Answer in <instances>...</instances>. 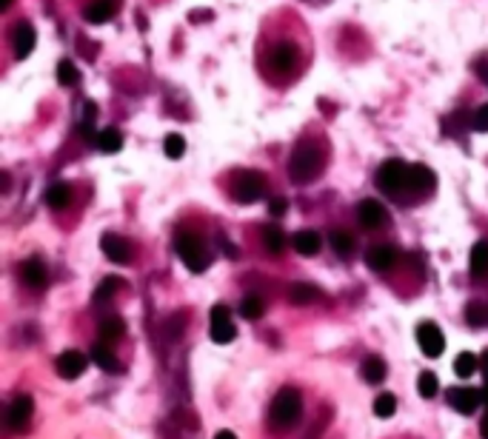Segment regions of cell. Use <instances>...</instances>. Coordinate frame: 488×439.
Segmentation results:
<instances>
[{
	"label": "cell",
	"mask_w": 488,
	"mask_h": 439,
	"mask_svg": "<svg viewBox=\"0 0 488 439\" xmlns=\"http://www.w3.org/2000/svg\"><path fill=\"white\" fill-rule=\"evenodd\" d=\"M300 414H303V397L297 388H280L274 402H271V411H268V422L274 431H288L300 422Z\"/></svg>",
	"instance_id": "obj_1"
},
{
	"label": "cell",
	"mask_w": 488,
	"mask_h": 439,
	"mask_svg": "<svg viewBox=\"0 0 488 439\" xmlns=\"http://www.w3.org/2000/svg\"><path fill=\"white\" fill-rule=\"evenodd\" d=\"M323 166V152L317 143H300L288 160V177L295 183H312Z\"/></svg>",
	"instance_id": "obj_2"
},
{
	"label": "cell",
	"mask_w": 488,
	"mask_h": 439,
	"mask_svg": "<svg viewBox=\"0 0 488 439\" xmlns=\"http://www.w3.org/2000/svg\"><path fill=\"white\" fill-rule=\"evenodd\" d=\"M174 251L194 274H200V271L209 268V254H206V246H203V240L198 234H180L174 240Z\"/></svg>",
	"instance_id": "obj_3"
},
{
	"label": "cell",
	"mask_w": 488,
	"mask_h": 439,
	"mask_svg": "<svg viewBox=\"0 0 488 439\" xmlns=\"http://www.w3.org/2000/svg\"><path fill=\"white\" fill-rule=\"evenodd\" d=\"M374 183L382 194H400L403 188H409V166L403 160H385L377 169Z\"/></svg>",
	"instance_id": "obj_4"
},
{
	"label": "cell",
	"mask_w": 488,
	"mask_h": 439,
	"mask_svg": "<svg viewBox=\"0 0 488 439\" xmlns=\"http://www.w3.org/2000/svg\"><path fill=\"white\" fill-rule=\"evenodd\" d=\"M232 194L237 197V203H257L266 194V180L260 171H237L234 183H232Z\"/></svg>",
	"instance_id": "obj_5"
},
{
	"label": "cell",
	"mask_w": 488,
	"mask_h": 439,
	"mask_svg": "<svg viewBox=\"0 0 488 439\" xmlns=\"http://www.w3.org/2000/svg\"><path fill=\"white\" fill-rule=\"evenodd\" d=\"M417 346L426 357H440L446 351V337L434 322H420L417 325Z\"/></svg>",
	"instance_id": "obj_6"
},
{
	"label": "cell",
	"mask_w": 488,
	"mask_h": 439,
	"mask_svg": "<svg viewBox=\"0 0 488 439\" xmlns=\"http://www.w3.org/2000/svg\"><path fill=\"white\" fill-rule=\"evenodd\" d=\"M446 399H448V405H451L457 414L471 416V414L482 405V391L468 388V385H460V388H451V391L446 394Z\"/></svg>",
	"instance_id": "obj_7"
},
{
	"label": "cell",
	"mask_w": 488,
	"mask_h": 439,
	"mask_svg": "<svg viewBox=\"0 0 488 439\" xmlns=\"http://www.w3.org/2000/svg\"><path fill=\"white\" fill-rule=\"evenodd\" d=\"M234 337H237V328H234V322L229 317V308L226 305H215L212 308V340L217 346H226Z\"/></svg>",
	"instance_id": "obj_8"
},
{
	"label": "cell",
	"mask_w": 488,
	"mask_h": 439,
	"mask_svg": "<svg viewBox=\"0 0 488 439\" xmlns=\"http://www.w3.org/2000/svg\"><path fill=\"white\" fill-rule=\"evenodd\" d=\"M86 365H89V357L80 354V351H63L57 357V363H55V368H57V374L63 380H77L86 371Z\"/></svg>",
	"instance_id": "obj_9"
},
{
	"label": "cell",
	"mask_w": 488,
	"mask_h": 439,
	"mask_svg": "<svg viewBox=\"0 0 488 439\" xmlns=\"http://www.w3.org/2000/svg\"><path fill=\"white\" fill-rule=\"evenodd\" d=\"M357 219H360V226L368 229V232L380 229V226L385 223V208H382V203H377V200H363V203L357 205Z\"/></svg>",
	"instance_id": "obj_10"
},
{
	"label": "cell",
	"mask_w": 488,
	"mask_h": 439,
	"mask_svg": "<svg viewBox=\"0 0 488 439\" xmlns=\"http://www.w3.org/2000/svg\"><path fill=\"white\" fill-rule=\"evenodd\" d=\"M268 63H271V69L277 74H288L291 69L297 66V49L291 43H277L271 49V55H268Z\"/></svg>",
	"instance_id": "obj_11"
},
{
	"label": "cell",
	"mask_w": 488,
	"mask_h": 439,
	"mask_svg": "<svg viewBox=\"0 0 488 439\" xmlns=\"http://www.w3.org/2000/svg\"><path fill=\"white\" fill-rule=\"evenodd\" d=\"M32 414H35V399H32L29 394L18 397V399L9 405V428H12V431H23V428L29 425Z\"/></svg>",
	"instance_id": "obj_12"
},
{
	"label": "cell",
	"mask_w": 488,
	"mask_h": 439,
	"mask_svg": "<svg viewBox=\"0 0 488 439\" xmlns=\"http://www.w3.org/2000/svg\"><path fill=\"white\" fill-rule=\"evenodd\" d=\"M101 249H103V254H106L112 263H129V260H132V246H129V240H123V237H118V234H103Z\"/></svg>",
	"instance_id": "obj_13"
},
{
	"label": "cell",
	"mask_w": 488,
	"mask_h": 439,
	"mask_svg": "<svg viewBox=\"0 0 488 439\" xmlns=\"http://www.w3.org/2000/svg\"><path fill=\"white\" fill-rule=\"evenodd\" d=\"M368 266L374 268V271H392L395 266H397V260H400V254H397V249H392V246H374L371 251H368Z\"/></svg>",
	"instance_id": "obj_14"
},
{
	"label": "cell",
	"mask_w": 488,
	"mask_h": 439,
	"mask_svg": "<svg viewBox=\"0 0 488 439\" xmlns=\"http://www.w3.org/2000/svg\"><path fill=\"white\" fill-rule=\"evenodd\" d=\"M434 183H437V177H434V171H431L429 166H423V163L409 166V188H412V191L426 194V191L434 188Z\"/></svg>",
	"instance_id": "obj_15"
},
{
	"label": "cell",
	"mask_w": 488,
	"mask_h": 439,
	"mask_svg": "<svg viewBox=\"0 0 488 439\" xmlns=\"http://www.w3.org/2000/svg\"><path fill=\"white\" fill-rule=\"evenodd\" d=\"M468 268H471V277L474 280H485L488 277V240L474 243L471 257H468Z\"/></svg>",
	"instance_id": "obj_16"
},
{
	"label": "cell",
	"mask_w": 488,
	"mask_h": 439,
	"mask_svg": "<svg viewBox=\"0 0 488 439\" xmlns=\"http://www.w3.org/2000/svg\"><path fill=\"white\" fill-rule=\"evenodd\" d=\"M291 246H295V251H297V254H303V257H314V254H320L323 240H320V234H317V232L306 229V232H297L295 237H291Z\"/></svg>",
	"instance_id": "obj_17"
},
{
	"label": "cell",
	"mask_w": 488,
	"mask_h": 439,
	"mask_svg": "<svg viewBox=\"0 0 488 439\" xmlns=\"http://www.w3.org/2000/svg\"><path fill=\"white\" fill-rule=\"evenodd\" d=\"M12 46H15V55L23 60L32 49H35V29L29 23H18L12 29Z\"/></svg>",
	"instance_id": "obj_18"
},
{
	"label": "cell",
	"mask_w": 488,
	"mask_h": 439,
	"mask_svg": "<svg viewBox=\"0 0 488 439\" xmlns=\"http://www.w3.org/2000/svg\"><path fill=\"white\" fill-rule=\"evenodd\" d=\"M115 6H112V0H91V4L83 9V21L91 23V26H101L112 18Z\"/></svg>",
	"instance_id": "obj_19"
},
{
	"label": "cell",
	"mask_w": 488,
	"mask_h": 439,
	"mask_svg": "<svg viewBox=\"0 0 488 439\" xmlns=\"http://www.w3.org/2000/svg\"><path fill=\"white\" fill-rule=\"evenodd\" d=\"M72 197H74V191H72L69 183H55V186H49V191H46V205L55 208V211H60V208H66V205L72 203Z\"/></svg>",
	"instance_id": "obj_20"
},
{
	"label": "cell",
	"mask_w": 488,
	"mask_h": 439,
	"mask_svg": "<svg viewBox=\"0 0 488 439\" xmlns=\"http://www.w3.org/2000/svg\"><path fill=\"white\" fill-rule=\"evenodd\" d=\"M23 280H26L32 288H43V285H46V280H49L43 260H38V257L26 260V263H23Z\"/></svg>",
	"instance_id": "obj_21"
},
{
	"label": "cell",
	"mask_w": 488,
	"mask_h": 439,
	"mask_svg": "<svg viewBox=\"0 0 488 439\" xmlns=\"http://www.w3.org/2000/svg\"><path fill=\"white\" fill-rule=\"evenodd\" d=\"M317 285H312V283H295L288 288V302L291 305H309V302H314L317 300Z\"/></svg>",
	"instance_id": "obj_22"
},
{
	"label": "cell",
	"mask_w": 488,
	"mask_h": 439,
	"mask_svg": "<svg viewBox=\"0 0 488 439\" xmlns=\"http://www.w3.org/2000/svg\"><path fill=\"white\" fill-rule=\"evenodd\" d=\"M360 377H363L365 382H371V385L382 382V380H385V363H382L380 357H365L363 365H360Z\"/></svg>",
	"instance_id": "obj_23"
},
{
	"label": "cell",
	"mask_w": 488,
	"mask_h": 439,
	"mask_svg": "<svg viewBox=\"0 0 488 439\" xmlns=\"http://www.w3.org/2000/svg\"><path fill=\"white\" fill-rule=\"evenodd\" d=\"M91 363L97 365V368H103V371H118V357H115V351L112 348H106L103 343L101 346H91Z\"/></svg>",
	"instance_id": "obj_24"
},
{
	"label": "cell",
	"mask_w": 488,
	"mask_h": 439,
	"mask_svg": "<svg viewBox=\"0 0 488 439\" xmlns=\"http://www.w3.org/2000/svg\"><path fill=\"white\" fill-rule=\"evenodd\" d=\"M101 337L103 340H109V343H118V340H123V334H126V322L120 319V317H106L103 322H101Z\"/></svg>",
	"instance_id": "obj_25"
},
{
	"label": "cell",
	"mask_w": 488,
	"mask_h": 439,
	"mask_svg": "<svg viewBox=\"0 0 488 439\" xmlns=\"http://www.w3.org/2000/svg\"><path fill=\"white\" fill-rule=\"evenodd\" d=\"M331 249H334L337 257L348 260V257L354 254V237H351L348 232H343V229H334V232H331Z\"/></svg>",
	"instance_id": "obj_26"
},
{
	"label": "cell",
	"mask_w": 488,
	"mask_h": 439,
	"mask_svg": "<svg viewBox=\"0 0 488 439\" xmlns=\"http://www.w3.org/2000/svg\"><path fill=\"white\" fill-rule=\"evenodd\" d=\"M97 146H101V152H106V154H115L123 149V135L118 129H103L97 135Z\"/></svg>",
	"instance_id": "obj_27"
},
{
	"label": "cell",
	"mask_w": 488,
	"mask_h": 439,
	"mask_svg": "<svg viewBox=\"0 0 488 439\" xmlns=\"http://www.w3.org/2000/svg\"><path fill=\"white\" fill-rule=\"evenodd\" d=\"M477 368H480V357H474L471 351H463V354L454 360V374H457V377H463V380L474 377V374H477Z\"/></svg>",
	"instance_id": "obj_28"
},
{
	"label": "cell",
	"mask_w": 488,
	"mask_h": 439,
	"mask_svg": "<svg viewBox=\"0 0 488 439\" xmlns=\"http://www.w3.org/2000/svg\"><path fill=\"white\" fill-rule=\"evenodd\" d=\"M263 246H266L268 254H283V249H285L283 232L274 229V226H266V229H263Z\"/></svg>",
	"instance_id": "obj_29"
},
{
	"label": "cell",
	"mask_w": 488,
	"mask_h": 439,
	"mask_svg": "<svg viewBox=\"0 0 488 439\" xmlns=\"http://www.w3.org/2000/svg\"><path fill=\"white\" fill-rule=\"evenodd\" d=\"M123 285H126V280H120V277H106L101 285H97L94 300H97V302H106V300H112Z\"/></svg>",
	"instance_id": "obj_30"
},
{
	"label": "cell",
	"mask_w": 488,
	"mask_h": 439,
	"mask_svg": "<svg viewBox=\"0 0 488 439\" xmlns=\"http://www.w3.org/2000/svg\"><path fill=\"white\" fill-rule=\"evenodd\" d=\"M417 391H420V397H423V399H434V397H437V391H440L437 374L423 371V374H420V380H417Z\"/></svg>",
	"instance_id": "obj_31"
},
{
	"label": "cell",
	"mask_w": 488,
	"mask_h": 439,
	"mask_svg": "<svg viewBox=\"0 0 488 439\" xmlns=\"http://www.w3.org/2000/svg\"><path fill=\"white\" fill-rule=\"evenodd\" d=\"M395 411H397V399H395V394H380V397L374 399V414H377L380 419L395 416Z\"/></svg>",
	"instance_id": "obj_32"
},
{
	"label": "cell",
	"mask_w": 488,
	"mask_h": 439,
	"mask_svg": "<svg viewBox=\"0 0 488 439\" xmlns=\"http://www.w3.org/2000/svg\"><path fill=\"white\" fill-rule=\"evenodd\" d=\"M57 80H60L63 86H77V83H80L77 66H74L72 60H60V63H57Z\"/></svg>",
	"instance_id": "obj_33"
},
{
	"label": "cell",
	"mask_w": 488,
	"mask_h": 439,
	"mask_svg": "<svg viewBox=\"0 0 488 439\" xmlns=\"http://www.w3.org/2000/svg\"><path fill=\"white\" fill-rule=\"evenodd\" d=\"M465 319H468V325H471V328H482V325H488V311H485V305H480V302H468V308H465Z\"/></svg>",
	"instance_id": "obj_34"
},
{
	"label": "cell",
	"mask_w": 488,
	"mask_h": 439,
	"mask_svg": "<svg viewBox=\"0 0 488 439\" xmlns=\"http://www.w3.org/2000/svg\"><path fill=\"white\" fill-rule=\"evenodd\" d=\"M263 311H266V305H263L260 297H246V300L240 302V314H243L246 319H260Z\"/></svg>",
	"instance_id": "obj_35"
},
{
	"label": "cell",
	"mask_w": 488,
	"mask_h": 439,
	"mask_svg": "<svg viewBox=\"0 0 488 439\" xmlns=\"http://www.w3.org/2000/svg\"><path fill=\"white\" fill-rule=\"evenodd\" d=\"M163 149H166V154H169L171 160H180V157L186 154V140H183L180 135H166Z\"/></svg>",
	"instance_id": "obj_36"
},
{
	"label": "cell",
	"mask_w": 488,
	"mask_h": 439,
	"mask_svg": "<svg viewBox=\"0 0 488 439\" xmlns=\"http://www.w3.org/2000/svg\"><path fill=\"white\" fill-rule=\"evenodd\" d=\"M471 129H474V132H488V103H485V106H480L477 112H474Z\"/></svg>",
	"instance_id": "obj_37"
},
{
	"label": "cell",
	"mask_w": 488,
	"mask_h": 439,
	"mask_svg": "<svg viewBox=\"0 0 488 439\" xmlns=\"http://www.w3.org/2000/svg\"><path fill=\"white\" fill-rule=\"evenodd\" d=\"M183 328H186V317H183V314H174V317L169 319V325H166V331H169V337L174 340V337L183 334Z\"/></svg>",
	"instance_id": "obj_38"
},
{
	"label": "cell",
	"mask_w": 488,
	"mask_h": 439,
	"mask_svg": "<svg viewBox=\"0 0 488 439\" xmlns=\"http://www.w3.org/2000/svg\"><path fill=\"white\" fill-rule=\"evenodd\" d=\"M268 211H271V217H280V214H285V200H271L268 203Z\"/></svg>",
	"instance_id": "obj_39"
},
{
	"label": "cell",
	"mask_w": 488,
	"mask_h": 439,
	"mask_svg": "<svg viewBox=\"0 0 488 439\" xmlns=\"http://www.w3.org/2000/svg\"><path fill=\"white\" fill-rule=\"evenodd\" d=\"M94 118H97V106L94 103H86V108H83V123H94Z\"/></svg>",
	"instance_id": "obj_40"
},
{
	"label": "cell",
	"mask_w": 488,
	"mask_h": 439,
	"mask_svg": "<svg viewBox=\"0 0 488 439\" xmlns=\"http://www.w3.org/2000/svg\"><path fill=\"white\" fill-rule=\"evenodd\" d=\"M480 371H482V377L488 380V351H485V354L480 357Z\"/></svg>",
	"instance_id": "obj_41"
},
{
	"label": "cell",
	"mask_w": 488,
	"mask_h": 439,
	"mask_svg": "<svg viewBox=\"0 0 488 439\" xmlns=\"http://www.w3.org/2000/svg\"><path fill=\"white\" fill-rule=\"evenodd\" d=\"M474 72H477V74H482V77H485V83H488V63H477V66H474Z\"/></svg>",
	"instance_id": "obj_42"
},
{
	"label": "cell",
	"mask_w": 488,
	"mask_h": 439,
	"mask_svg": "<svg viewBox=\"0 0 488 439\" xmlns=\"http://www.w3.org/2000/svg\"><path fill=\"white\" fill-rule=\"evenodd\" d=\"M480 433H482V439H488V411H485V416L480 422Z\"/></svg>",
	"instance_id": "obj_43"
},
{
	"label": "cell",
	"mask_w": 488,
	"mask_h": 439,
	"mask_svg": "<svg viewBox=\"0 0 488 439\" xmlns=\"http://www.w3.org/2000/svg\"><path fill=\"white\" fill-rule=\"evenodd\" d=\"M215 439H237V436H234L232 431H217V433H215Z\"/></svg>",
	"instance_id": "obj_44"
},
{
	"label": "cell",
	"mask_w": 488,
	"mask_h": 439,
	"mask_svg": "<svg viewBox=\"0 0 488 439\" xmlns=\"http://www.w3.org/2000/svg\"><path fill=\"white\" fill-rule=\"evenodd\" d=\"M12 4H15V0H0V12H6Z\"/></svg>",
	"instance_id": "obj_45"
}]
</instances>
